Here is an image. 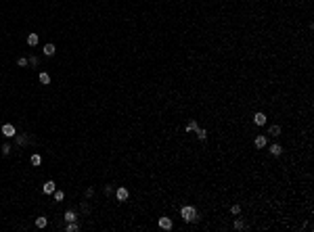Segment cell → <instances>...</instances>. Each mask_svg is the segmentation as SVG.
Instances as JSON below:
<instances>
[{
	"mask_svg": "<svg viewBox=\"0 0 314 232\" xmlns=\"http://www.w3.org/2000/svg\"><path fill=\"white\" fill-rule=\"evenodd\" d=\"M180 215H182L184 222H195V220H197V209H195V207H191V205H184V207L180 209Z\"/></svg>",
	"mask_w": 314,
	"mask_h": 232,
	"instance_id": "obj_1",
	"label": "cell"
},
{
	"mask_svg": "<svg viewBox=\"0 0 314 232\" xmlns=\"http://www.w3.org/2000/svg\"><path fill=\"white\" fill-rule=\"evenodd\" d=\"M2 134H4L7 138H13V136H17V130H15L13 123H4V126H2Z\"/></svg>",
	"mask_w": 314,
	"mask_h": 232,
	"instance_id": "obj_2",
	"label": "cell"
},
{
	"mask_svg": "<svg viewBox=\"0 0 314 232\" xmlns=\"http://www.w3.org/2000/svg\"><path fill=\"white\" fill-rule=\"evenodd\" d=\"M128 195H130L128 188H117L115 190V199H117V201H128Z\"/></svg>",
	"mask_w": 314,
	"mask_h": 232,
	"instance_id": "obj_3",
	"label": "cell"
},
{
	"mask_svg": "<svg viewBox=\"0 0 314 232\" xmlns=\"http://www.w3.org/2000/svg\"><path fill=\"white\" fill-rule=\"evenodd\" d=\"M42 190H44L46 195H52V192H55V190H57V184L52 182V180H48V182H46V184H44V186H42Z\"/></svg>",
	"mask_w": 314,
	"mask_h": 232,
	"instance_id": "obj_4",
	"label": "cell"
},
{
	"mask_svg": "<svg viewBox=\"0 0 314 232\" xmlns=\"http://www.w3.org/2000/svg\"><path fill=\"white\" fill-rule=\"evenodd\" d=\"M253 123L256 126H266V115L264 113H256L253 115Z\"/></svg>",
	"mask_w": 314,
	"mask_h": 232,
	"instance_id": "obj_5",
	"label": "cell"
},
{
	"mask_svg": "<svg viewBox=\"0 0 314 232\" xmlns=\"http://www.w3.org/2000/svg\"><path fill=\"white\" fill-rule=\"evenodd\" d=\"M159 228H163V230H172V220H170V218H159Z\"/></svg>",
	"mask_w": 314,
	"mask_h": 232,
	"instance_id": "obj_6",
	"label": "cell"
},
{
	"mask_svg": "<svg viewBox=\"0 0 314 232\" xmlns=\"http://www.w3.org/2000/svg\"><path fill=\"white\" fill-rule=\"evenodd\" d=\"M268 151H270V155H274V157H279V155L283 153V147H281V144H272V147L268 148Z\"/></svg>",
	"mask_w": 314,
	"mask_h": 232,
	"instance_id": "obj_7",
	"label": "cell"
},
{
	"mask_svg": "<svg viewBox=\"0 0 314 232\" xmlns=\"http://www.w3.org/2000/svg\"><path fill=\"white\" fill-rule=\"evenodd\" d=\"M253 144H256L258 148H264V147H266V136H256Z\"/></svg>",
	"mask_w": 314,
	"mask_h": 232,
	"instance_id": "obj_8",
	"label": "cell"
},
{
	"mask_svg": "<svg viewBox=\"0 0 314 232\" xmlns=\"http://www.w3.org/2000/svg\"><path fill=\"white\" fill-rule=\"evenodd\" d=\"M55 52H57L55 44H46V46H44V55H46V56H52Z\"/></svg>",
	"mask_w": 314,
	"mask_h": 232,
	"instance_id": "obj_9",
	"label": "cell"
},
{
	"mask_svg": "<svg viewBox=\"0 0 314 232\" xmlns=\"http://www.w3.org/2000/svg\"><path fill=\"white\" fill-rule=\"evenodd\" d=\"M268 134H270V136H274V138H277V136H281V126H270V128H268Z\"/></svg>",
	"mask_w": 314,
	"mask_h": 232,
	"instance_id": "obj_10",
	"label": "cell"
},
{
	"mask_svg": "<svg viewBox=\"0 0 314 232\" xmlns=\"http://www.w3.org/2000/svg\"><path fill=\"white\" fill-rule=\"evenodd\" d=\"M77 215H76V211H65V222H76Z\"/></svg>",
	"mask_w": 314,
	"mask_h": 232,
	"instance_id": "obj_11",
	"label": "cell"
},
{
	"mask_svg": "<svg viewBox=\"0 0 314 232\" xmlns=\"http://www.w3.org/2000/svg\"><path fill=\"white\" fill-rule=\"evenodd\" d=\"M65 228H67V232H77V230H80V226H77L76 222H67Z\"/></svg>",
	"mask_w": 314,
	"mask_h": 232,
	"instance_id": "obj_12",
	"label": "cell"
},
{
	"mask_svg": "<svg viewBox=\"0 0 314 232\" xmlns=\"http://www.w3.org/2000/svg\"><path fill=\"white\" fill-rule=\"evenodd\" d=\"M27 44L29 46H36V44H38V34H29L27 36Z\"/></svg>",
	"mask_w": 314,
	"mask_h": 232,
	"instance_id": "obj_13",
	"label": "cell"
},
{
	"mask_svg": "<svg viewBox=\"0 0 314 232\" xmlns=\"http://www.w3.org/2000/svg\"><path fill=\"white\" fill-rule=\"evenodd\" d=\"M195 132H197V138H199V140H205V138H207V132H205L203 128H197Z\"/></svg>",
	"mask_w": 314,
	"mask_h": 232,
	"instance_id": "obj_14",
	"label": "cell"
},
{
	"mask_svg": "<svg viewBox=\"0 0 314 232\" xmlns=\"http://www.w3.org/2000/svg\"><path fill=\"white\" fill-rule=\"evenodd\" d=\"M197 128H199V126H197V121H195V119H191V121L187 123V132H195Z\"/></svg>",
	"mask_w": 314,
	"mask_h": 232,
	"instance_id": "obj_15",
	"label": "cell"
},
{
	"mask_svg": "<svg viewBox=\"0 0 314 232\" xmlns=\"http://www.w3.org/2000/svg\"><path fill=\"white\" fill-rule=\"evenodd\" d=\"M40 82H42V84H50V75L46 73V71H42V73H40Z\"/></svg>",
	"mask_w": 314,
	"mask_h": 232,
	"instance_id": "obj_16",
	"label": "cell"
},
{
	"mask_svg": "<svg viewBox=\"0 0 314 232\" xmlns=\"http://www.w3.org/2000/svg\"><path fill=\"white\" fill-rule=\"evenodd\" d=\"M46 224H48V220H46V218H38V220H36V226H38V228H46Z\"/></svg>",
	"mask_w": 314,
	"mask_h": 232,
	"instance_id": "obj_17",
	"label": "cell"
},
{
	"mask_svg": "<svg viewBox=\"0 0 314 232\" xmlns=\"http://www.w3.org/2000/svg\"><path fill=\"white\" fill-rule=\"evenodd\" d=\"M29 161H32V165H40L42 157H40V155H32V159H29Z\"/></svg>",
	"mask_w": 314,
	"mask_h": 232,
	"instance_id": "obj_18",
	"label": "cell"
},
{
	"mask_svg": "<svg viewBox=\"0 0 314 232\" xmlns=\"http://www.w3.org/2000/svg\"><path fill=\"white\" fill-rule=\"evenodd\" d=\"M235 230H245V224L241 220H235Z\"/></svg>",
	"mask_w": 314,
	"mask_h": 232,
	"instance_id": "obj_19",
	"label": "cell"
},
{
	"mask_svg": "<svg viewBox=\"0 0 314 232\" xmlns=\"http://www.w3.org/2000/svg\"><path fill=\"white\" fill-rule=\"evenodd\" d=\"M63 197H65V195H63L61 190H55V203H59V201H63Z\"/></svg>",
	"mask_w": 314,
	"mask_h": 232,
	"instance_id": "obj_20",
	"label": "cell"
},
{
	"mask_svg": "<svg viewBox=\"0 0 314 232\" xmlns=\"http://www.w3.org/2000/svg\"><path fill=\"white\" fill-rule=\"evenodd\" d=\"M230 213H232V215H239V213H241V207H239V205H232V207H230Z\"/></svg>",
	"mask_w": 314,
	"mask_h": 232,
	"instance_id": "obj_21",
	"label": "cell"
},
{
	"mask_svg": "<svg viewBox=\"0 0 314 232\" xmlns=\"http://www.w3.org/2000/svg\"><path fill=\"white\" fill-rule=\"evenodd\" d=\"M11 153V144H2V155H8Z\"/></svg>",
	"mask_w": 314,
	"mask_h": 232,
	"instance_id": "obj_22",
	"label": "cell"
},
{
	"mask_svg": "<svg viewBox=\"0 0 314 232\" xmlns=\"http://www.w3.org/2000/svg\"><path fill=\"white\" fill-rule=\"evenodd\" d=\"M17 65H19V67H25V65H27V59H19Z\"/></svg>",
	"mask_w": 314,
	"mask_h": 232,
	"instance_id": "obj_23",
	"label": "cell"
},
{
	"mask_svg": "<svg viewBox=\"0 0 314 232\" xmlns=\"http://www.w3.org/2000/svg\"><path fill=\"white\" fill-rule=\"evenodd\" d=\"M17 142H19V144H25V142H27V136H19Z\"/></svg>",
	"mask_w": 314,
	"mask_h": 232,
	"instance_id": "obj_24",
	"label": "cell"
},
{
	"mask_svg": "<svg viewBox=\"0 0 314 232\" xmlns=\"http://www.w3.org/2000/svg\"><path fill=\"white\" fill-rule=\"evenodd\" d=\"M27 63H29V65H38V59H36V56H29Z\"/></svg>",
	"mask_w": 314,
	"mask_h": 232,
	"instance_id": "obj_25",
	"label": "cell"
}]
</instances>
